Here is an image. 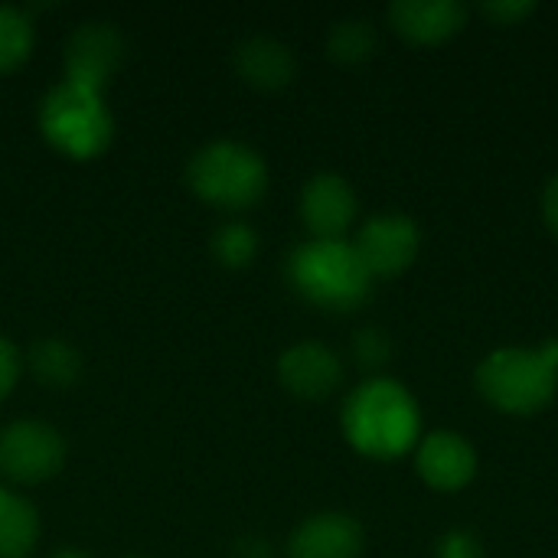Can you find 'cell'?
<instances>
[{"mask_svg":"<svg viewBox=\"0 0 558 558\" xmlns=\"http://www.w3.org/2000/svg\"><path fill=\"white\" fill-rule=\"evenodd\" d=\"M343 435L353 451L373 461H396L422 441L418 402L389 376L366 379L343 402Z\"/></svg>","mask_w":558,"mask_h":558,"instance_id":"obj_1","label":"cell"},{"mask_svg":"<svg viewBox=\"0 0 558 558\" xmlns=\"http://www.w3.org/2000/svg\"><path fill=\"white\" fill-rule=\"evenodd\" d=\"M288 281L320 311L350 314L373 294V275L347 239H307L288 255Z\"/></svg>","mask_w":558,"mask_h":558,"instance_id":"obj_2","label":"cell"},{"mask_svg":"<svg viewBox=\"0 0 558 558\" xmlns=\"http://www.w3.org/2000/svg\"><path fill=\"white\" fill-rule=\"evenodd\" d=\"M477 392L504 415H536L558 392V340L530 347H507L477 366Z\"/></svg>","mask_w":558,"mask_h":558,"instance_id":"obj_3","label":"cell"},{"mask_svg":"<svg viewBox=\"0 0 558 558\" xmlns=\"http://www.w3.org/2000/svg\"><path fill=\"white\" fill-rule=\"evenodd\" d=\"M39 131L59 154L88 160V157H98L111 144L114 118L101 92L62 78L43 95Z\"/></svg>","mask_w":558,"mask_h":558,"instance_id":"obj_4","label":"cell"},{"mask_svg":"<svg viewBox=\"0 0 558 558\" xmlns=\"http://www.w3.org/2000/svg\"><path fill=\"white\" fill-rule=\"evenodd\" d=\"M190 190L219 209H248L268 190L265 157L242 141L203 144L186 163Z\"/></svg>","mask_w":558,"mask_h":558,"instance_id":"obj_5","label":"cell"},{"mask_svg":"<svg viewBox=\"0 0 558 558\" xmlns=\"http://www.w3.org/2000/svg\"><path fill=\"white\" fill-rule=\"evenodd\" d=\"M65 441L39 418H16L0 428V474L13 484H43L62 471Z\"/></svg>","mask_w":558,"mask_h":558,"instance_id":"obj_6","label":"cell"},{"mask_svg":"<svg viewBox=\"0 0 558 558\" xmlns=\"http://www.w3.org/2000/svg\"><path fill=\"white\" fill-rule=\"evenodd\" d=\"M353 248L360 252L373 281L376 278H396L415 265L418 248H422V232L409 216L383 213V216H373L360 229V235L353 239Z\"/></svg>","mask_w":558,"mask_h":558,"instance_id":"obj_7","label":"cell"},{"mask_svg":"<svg viewBox=\"0 0 558 558\" xmlns=\"http://www.w3.org/2000/svg\"><path fill=\"white\" fill-rule=\"evenodd\" d=\"M124 62V36L114 23L88 20L65 39V78L101 92Z\"/></svg>","mask_w":558,"mask_h":558,"instance_id":"obj_8","label":"cell"},{"mask_svg":"<svg viewBox=\"0 0 558 558\" xmlns=\"http://www.w3.org/2000/svg\"><path fill=\"white\" fill-rule=\"evenodd\" d=\"M278 379L281 386L304 402H324L330 399L343 383V363L340 356L314 340L294 343L278 360Z\"/></svg>","mask_w":558,"mask_h":558,"instance_id":"obj_9","label":"cell"},{"mask_svg":"<svg viewBox=\"0 0 558 558\" xmlns=\"http://www.w3.org/2000/svg\"><path fill=\"white\" fill-rule=\"evenodd\" d=\"M418 477L441 494H458L477 477V451L458 432H432L415 448Z\"/></svg>","mask_w":558,"mask_h":558,"instance_id":"obj_10","label":"cell"},{"mask_svg":"<svg viewBox=\"0 0 558 558\" xmlns=\"http://www.w3.org/2000/svg\"><path fill=\"white\" fill-rule=\"evenodd\" d=\"M301 219L314 239H343L356 219V193L340 173H317L301 190Z\"/></svg>","mask_w":558,"mask_h":558,"instance_id":"obj_11","label":"cell"},{"mask_svg":"<svg viewBox=\"0 0 558 558\" xmlns=\"http://www.w3.org/2000/svg\"><path fill=\"white\" fill-rule=\"evenodd\" d=\"M366 546L363 526L350 513L307 517L288 539V558H360Z\"/></svg>","mask_w":558,"mask_h":558,"instance_id":"obj_12","label":"cell"},{"mask_svg":"<svg viewBox=\"0 0 558 558\" xmlns=\"http://www.w3.org/2000/svg\"><path fill=\"white\" fill-rule=\"evenodd\" d=\"M389 20L399 36L415 46H438L464 29L468 7L458 0H396Z\"/></svg>","mask_w":558,"mask_h":558,"instance_id":"obj_13","label":"cell"},{"mask_svg":"<svg viewBox=\"0 0 558 558\" xmlns=\"http://www.w3.org/2000/svg\"><path fill=\"white\" fill-rule=\"evenodd\" d=\"M235 72L262 92H278L294 82L298 59L291 46L271 36H252L235 46Z\"/></svg>","mask_w":558,"mask_h":558,"instance_id":"obj_14","label":"cell"},{"mask_svg":"<svg viewBox=\"0 0 558 558\" xmlns=\"http://www.w3.org/2000/svg\"><path fill=\"white\" fill-rule=\"evenodd\" d=\"M39 539V513L16 490L0 484V558H26Z\"/></svg>","mask_w":558,"mask_h":558,"instance_id":"obj_15","label":"cell"},{"mask_svg":"<svg viewBox=\"0 0 558 558\" xmlns=\"http://www.w3.org/2000/svg\"><path fill=\"white\" fill-rule=\"evenodd\" d=\"M29 369L39 383L52 389H65L82 376V356L59 337H43L29 347Z\"/></svg>","mask_w":558,"mask_h":558,"instance_id":"obj_16","label":"cell"},{"mask_svg":"<svg viewBox=\"0 0 558 558\" xmlns=\"http://www.w3.org/2000/svg\"><path fill=\"white\" fill-rule=\"evenodd\" d=\"M376 26L369 20H340L330 26L327 33V52L330 59L343 62V65H360L376 52Z\"/></svg>","mask_w":558,"mask_h":558,"instance_id":"obj_17","label":"cell"},{"mask_svg":"<svg viewBox=\"0 0 558 558\" xmlns=\"http://www.w3.org/2000/svg\"><path fill=\"white\" fill-rule=\"evenodd\" d=\"M33 23L29 13L10 3H0V72H13L33 52Z\"/></svg>","mask_w":558,"mask_h":558,"instance_id":"obj_18","label":"cell"},{"mask_svg":"<svg viewBox=\"0 0 558 558\" xmlns=\"http://www.w3.org/2000/svg\"><path fill=\"white\" fill-rule=\"evenodd\" d=\"M213 255L226 268H245L258 255V232L242 219H229L213 232Z\"/></svg>","mask_w":558,"mask_h":558,"instance_id":"obj_19","label":"cell"},{"mask_svg":"<svg viewBox=\"0 0 558 558\" xmlns=\"http://www.w3.org/2000/svg\"><path fill=\"white\" fill-rule=\"evenodd\" d=\"M353 360L363 369H383L392 360V340L379 327H363L353 333Z\"/></svg>","mask_w":558,"mask_h":558,"instance_id":"obj_20","label":"cell"},{"mask_svg":"<svg viewBox=\"0 0 558 558\" xmlns=\"http://www.w3.org/2000/svg\"><path fill=\"white\" fill-rule=\"evenodd\" d=\"M435 558H487L484 556V546L464 533V530H454L448 536H441V543L435 546Z\"/></svg>","mask_w":558,"mask_h":558,"instance_id":"obj_21","label":"cell"},{"mask_svg":"<svg viewBox=\"0 0 558 558\" xmlns=\"http://www.w3.org/2000/svg\"><path fill=\"white\" fill-rule=\"evenodd\" d=\"M20 369H23L20 350L0 333V402L13 392V386H16V379H20Z\"/></svg>","mask_w":558,"mask_h":558,"instance_id":"obj_22","label":"cell"},{"mask_svg":"<svg viewBox=\"0 0 558 558\" xmlns=\"http://www.w3.org/2000/svg\"><path fill=\"white\" fill-rule=\"evenodd\" d=\"M533 10H536V3H523V0H494V3H484L481 7V13L490 16L500 26H513V23L526 20Z\"/></svg>","mask_w":558,"mask_h":558,"instance_id":"obj_23","label":"cell"},{"mask_svg":"<svg viewBox=\"0 0 558 558\" xmlns=\"http://www.w3.org/2000/svg\"><path fill=\"white\" fill-rule=\"evenodd\" d=\"M543 219H546L549 232L558 239V177H553L543 190Z\"/></svg>","mask_w":558,"mask_h":558,"instance_id":"obj_24","label":"cell"},{"mask_svg":"<svg viewBox=\"0 0 558 558\" xmlns=\"http://www.w3.org/2000/svg\"><path fill=\"white\" fill-rule=\"evenodd\" d=\"M52 558H88V556H85L82 549H72V546H65V549H59V553H56Z\"/></svg>","mask_w":558,"mask_h":558,"instance_id":"obj_25","label":"cell"}]
</instances>
